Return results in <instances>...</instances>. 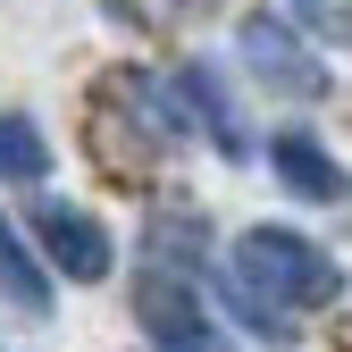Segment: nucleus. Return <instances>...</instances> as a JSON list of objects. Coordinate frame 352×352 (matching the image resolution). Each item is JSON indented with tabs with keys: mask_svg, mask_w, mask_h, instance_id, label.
<instances>
[{
	"mask_svg": "<svg viewBox=\"0 0 352 352\" xmlns=\"http://www.w3.org/2000/svg\"><path fill=\"white\" fill-rule=\"evenodd\" d=\"M135 319H143V336H151V344H176V352L218 336V327H210V311H201V285H185L168 260L135 269Z\"/></svg>",
	"mask_w": 352,
	"mask_h": 352,
	"instance_id": "nucleus-3",
	"label": "nucleus"
},
{
	"mask_svg": "<svg viewBox=\"0 0 352 352\" xmlns=\"http://www.w3.org/2000/svg\"><path fill=\"white\" fill-rule=\"evenodd\" d=\"M235 42H243V59H252V76L269 84V93H294V101H319V93H327V67L302 51V34H294L285 17H269V9H243Z\"/></svg>",
	"mask_w": 352,
	"mask_h": 352,
	"instance_id": "nucleus-2",
	"label": "nucleus"
},
{
	"mask_svg": "<svg viewBox=\"0 0 352 352\" xmlns=\"http://www.w3.org/2000/svg\"><path fill=\"white\" fill-rule=\"evenodd\" d=\"M0 294H9L25 319H51V277L34 269V252H25V235L9 218H0Z\"/></svg>",
	"mask_w": 352,
	"mask_h": 352,
	"instance_id": "nucleus-7",
	"label": "nucleus"
},
{
	"mask_svg": "<svg viewBox=\"0 0 352 352\" xmlns=\"http://www.w3.org/2000/svg\"><path fill=\"white\" fill-rule=\"evenodd\" d=\"M143 243H151V252L168 260V269H193V277H201V252H210V227H201L193 210H160L151 227H143Z\"/></svg>",
	"mask_w": 352,
	"mask_h": 352,
	"instance_id": "nucleus-9",
	"label": "nucleus"
},
{
	"mask_svg": "<svg viewBox=\"0 0 352 352\" xmlns=\"http://www.w3.org/2000/svg\"><path fill=\"white\" fill-rule=\"evenodd\" d=\"M176 93H185V109L210 126V143L227 151V160H252V135L235 126V101H227V84H218L201 59H193V67H176Z\"/></svg>",
	"mask_w": 352,
	"mask_h": 352,
	"instance_id": "nucleus-5",
	"label": "nucleus"
},
{
	"mask_svg": "<svg viewBox=\"0 0 352 352\" xmlns=\"http://www.w3.org/2000/svg\"><path fill=\"white\" fill-rule=\"evenodd\" d=\"M269 168L285 176L302 201H344V168H336L311 135H277V143H269Z\"/></svg>",
	"mask_w": 352,
	"mask_h": 352,
	"instance_id": "nucleus-6",
	"label": "nucleus"
},
{
	"mask_svg": "<svg viewBox=\"0 0 352 352\" xmlns=\"http://www.w3.org/2000/svg\"><path fill=\"white\" fill-rule=\"evenodd\" d=\"M51 176V143L34 118H0V185H42Z\"/></svg>",
	"mask_w": 352,
	"mask_h": 352,
	"instance_id": "nucleus-8",
	"label": "nucleus"
},
{
	"mask_svg": "<svg viewBox=\"0 0 352 352\" xmlns=\"http://www.w3.org/2000/svg\"><path fill=\"white\" fill-rule=\"evenodd\" d=\"M235 285L252 302H269V311H327V302L344 294V269L311 243V235H294V227H252L235 243Z\"/></svg>",
	"mask_w": 352,
	"mask_h": 352,
	"instance_id": "nucleus-1",
	"label": "nucleus"
},
{
	"mask_svg": "<svg viewBox=\"0 0 352 352\" xmlns=\"http://www.w3.org/2000/svg\"><path fill=\"white\" fill-rule=\"evenodd\" d=\"M34 227H42V243H51V269H67L76 285H101V277H109V235H101L84 210L42 201V210H34Z\"/></svg>",
	"mask_w": 352,
	"mask_h": 352,
	"instance_id": "nucleus-4",
	"label": "nucleus"
},
{
	"mask_svg": "<svg viewBox=\"0 0 352 352\" xmlns=\"http://www.w3.org/2000/svg\"><path fill=\"white\" fill-rule=\"evenodd\" d=\"M302 17H311L319 34H336V42H352V9H336V0H294Z\"/></svg>",
	"mask_w": 352,
	"mask_h": 352,
	"instance_id": "nucleus-10",
	"label": "nucleus"
}]
</instances>
